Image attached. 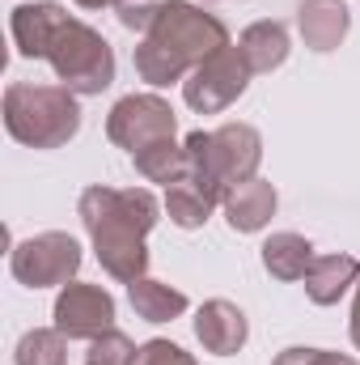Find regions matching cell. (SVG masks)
I'll list each match as a JSON object with an SVG mask.
<instances>
[{
	"mask_svg": "<svg viewBox=\"0 0 360 365\" xmlns=\"http://www.w3.org/2000/svg\"><path fill=\"white\" fill-rule=\"evenodd\" d=\"M233 38H229V26L208 13L203 4H191V0H174L162 21L136 43L132 51V64L140 73V81H149L153 90H166L174 81H186L191 68H199L208 56L225 51Z\"/></svg>",
	"mask_w": 360,
	"mask_h": 365,
	"instance_id": "2",
	"label": "cell"
},
{
	"mask_svg": "<svg viewBox=\"0 0 360 365\" xmlns=\"http://www.w3.org/2000/svg\"><path fill=\"white\" fill-rule=\"evenodd\" d=\"M127 302H132V310H136L144 323H174V319H182V314L191 310L186 293L174 289V284H166V280H157V276L132 280V284H127Z\"/></svg>",
	"mask_w": 360,
	"mask_h": 365,
	"instance_id": "18",
	"label": "cell"
},
{
	"mask_svg": "<svg viewBox=\"0 0 360 365\" xmlns=\"http://www.w3.org/2000/svg\"><path fill=\"white\" fill-rule=\"evenodd\" d=\"M136 365H199V361L182 344H174V340H144Z\"/></svg>",
	"mask_w": 360,
	"mask_h": 365,
	"instance_id": "23",
	"label": "cell"
},
{
	"mask_svg": "<svg viewBox=\"0 0 360 365\" xmlns=\"http://www.w3.org/2000/svg\"><path fill=\"white\" fill-rule=\"evenodd\" d=\"M309 365H356V357H352V353H331V349H314Z\"/></svg>",
	"mask_w": 360,
	"mask_h": 365,
	"instance_id": "24",
	"label": "cell"
},
{
	"mask_svg": "<svg viewBox=\"0 0 360 365\" xmlns=\"http://www.w3.org/2000/svg\"><path fill=\"white\" fill-rule=\"evenodd\" d=\"M85 255H81V242L64 230H47V234H34L26 242H17L9 251V268L13 280L26 284V289H64L73 284L81 272Z\"/></svg>",
	"mask_w": 360,
	"mask_h": 365,
	"instance_id": "6",
	"label": "cell"
},
{
	"mask_svg": "<svg viewBox=\"0 0 360 365\" xmlns=\"http://www.w3.org/2000/svg\"><path fill=\"white\" fill-rule=\"evenodd\" d=\"M174 132H179V115L162 93H127L106 115V136L110 145L127 149V158L153 140H170Z\"/></svg>",
	"mask_w": 360,
	"mask_h": 365,
	"instance_id": "8",
	"label": "cell"
},
{
	"mask_svg": "<svg viewBox=\"0 0 360 365\" xmlns=\"http://www.w3.org/2000/svg\"><path fill=\"white\" fill-rule=\"evenodd\" d=\"M13 365H68V336L60 327H34L17 340Z\"/></svg>",
	"mask_w": 360,
	"mask_h": 365,
	"instance_id": "20",
	"label": "cell"
},
{
	"mask_svg": "<svg viewBox=\"0 0 360 365\" xmlns=\"http://www.w3.org/2000/svg\"><path fill=\"white\" fill-rule=\"evenodd\" d=\"M275 208H280V191L268 179H259V175L238 182V187H229L225 204H221V212H225V221H229L233 234H259V230H268Z\"/></svg>",
	"mask_w": 360,
	"mask_h": 365,
	"instance_id": "12",
	"label": "cell"
},
{
	"mask_svg": "<svg viewBox=\"0 0 360 365\" xmlns=\"http://www.w3.org/2000/svg\"><path fill=\"white\" fill-rule=\"evenodd\" d=\"M356 280H360L356 255H318L305 272V297L314 306H335L348 289H356Z\"/></svg>",
	"mask_w": 360,
	"mask_h": 365,
	"instance_id": "15",
	"label": "cell"
},
{
	"mask_svg": "<svg viewBox=\"0 0 360 365\" xmlns=\"http://www.w3.org/2000/svg\"><path fill=\"white\" fill-rule=\"evenodd\" d=\"M136 357H140V344L132 336H123L119 327L93 336L85 349V365H136Z\"/></svg>",
	"mask_w": 360,
	"mask_h": 365,
	"instance_id": "21",
	"label": "cell"
},
{
	"mask_svg": "<svg viewBox=\"0 0 360 365\" xmlns=\"http://www.w3.org/2000/svg\"><path fill=\"white\" fill-rule=\"evenodd\" d=\"M259 259H263V268H268V276H275V280H305V272H309V264L318 259L314 255V242L305 238V234H292V230H280V234H271L268 242L259 247Z\"/></svg>",
	"mask_w": 360,
	"mask_h": 365,
	"instance_id": "17",
	"label": "cell"
},
{
	"mask_svg": "<svg viewBox=\"0 0 360 365\" xmlns=\"http://www.w3.org/2000/svg\"><path fill=\"white\" fill-rule=\"evenodd\" d=\"M191 327H195L199 349L212 353V357H233V353H242L246 340H250V323H246L242 306H233L229 297H208V302L195 310V323H191Z\"/></svg>",
	"mask_w": 360,
	"mask_h": 365,
	"instance_id": "11",
	"label": "cell"
},
{
	"mask_svg": "<svg viewBox=\"0 0 360 365\" xmlns=\"http://www.w3.org/2000/svg\"><path fill=\"white\" fill-rule=\"evenodd\" d=\"M51 319L55 327L68 336V340H85L110 331L115 327V297L110 289L102 284H85V280H73L55 293V306H51Z\"/></svg>",
	"mask_w": 360,
	"mask_h": 365,
	"instance_id": "9",
	"label": "cell"
},
{
	"mask_svg": "<svg viewBox=\"0 0 360 365\" xmlns=\"http://www.w3.org/2000/svg\"><path fill=\"white\" fill-rule=\"evenodd\" d=\"M309 357H314V349H301V344H292V349H284V353H280L271 365H309Z\"/></svg>",
	"mask_w": 360,
	"mask_h": 365,
	"instance_id": "25",
	"label": "cell"
},
{
	"mask_svg": "<svg viewBox=\"0 0 360 365\" xmlns=\"http://www.w3.org/2000/svg\"><path fill=\"white\" fill-rule=\"evenodd\" d=\"M182 149H186V170L212 182L216 191L255 179L263 162V136L255 123H221L216 132H191Z\"/></svg>",
	"mask_w": 360,
	"mask_h": 365,
	"instance_id": "4",
	"label": "cell"
},
{
	"mask_svg": "<svg viewBox=\"0 0 360 365\" xmlns=\"http://www.w3.org/2000/svg\"><path fill=\"white\" fill-rule=\"evenodd\" d=\"M348 336H352V349L360 353V280H356V297H352V319H348Z\"/></svg>",
	"mask_w": 360,
	"mask_h": 365,
	"instance_id": "26",
	"label": "cell"
},
{
	"mask_svg": "<svg viewBox=\"0 0 360 365\" xmlns=\"http://www.w3.org/2000/svg\"><path fill=\"white\" fill-rule=\"evenodd\" d=\"M157 195L149 187H106L93 182L77 200V217L85 225L93 242V255L102 264V272L119 284H132L140 276H149V230L162 221Z\"/></svg>",
	"mask_w": 360,
	"mask_h": 365,
	"instance_id": "1",
	"label": "cell"
},
{
	"mask_svg": "<svg viewBox=\"0 0 360 365\" xmlns=\"http://www.w3.org/2000/svg\"><path fill=\"white\" fill-rule=\"evenodd\" d=\"M352 30V9L344 0H301L297 4V34L309 51H335Z\"/></svg>",
	"mask_w": 360,
	"mask_h": 365,
	"instance_id": "13",
	"label": "cell"
},
{
	"mask_svg": "<svg viewBox=\"0 0 360 365\" xmlns=\"http://www.w3.org/2000/svg\"><path fill=\"white\" fill-rule=\"evenodd\" d=\"M73 4H81V9H115L119 0H73Z\"/></svg>",
	"mask_w": 360,
	"mask_h": 365,
	"instance_id": "27",
	"label": "cell"
},
{
	"mask_svg": "<svg viewBox=\"0 0 360 365\" xmlns=\"http://www.w3.org/2000/svg\"><path fill=\"white\" fill-rule=\"evenodd\" d=\"M47 64H51L55 81L68 86L77 98H97L102 90L115 86V47L102 38V30H93L81 17H73L60 30Z\"/></svg>",
	"mask_w": 360,
	"mask_h": 365,
	"instance_id": "5",
	"label": "cell"
},
{
	"mask_svg": "<svg viewBox=\"0 0 360 365\" xmlns=\"http://www.w3.org/2000/svg\"><path fill=\"white\" fill-rule=\"evenodd\" d=\"M132 162H136V175H140V179L144 182H162V187H170V182H179L182 175H186V149H182L174 136L136 149Z\"/></svg>",
	"mask_w": 360,
	"mask_h": 365,
	"instance_id": "19",
	"label": "cell"
},
{
	"mask_svg": "<svg viewBox=\"0 0 360 365\" xmlns=\"http://www.w3.org/2000/svg\"><path fill=\"white\" fill-rule=\"evenodd\" d=\"M225 204V191H216L212 182H203L199 175H182L179 182L166 187V212L179 230H203L208 217Z\"/></svg>",
	"mask_w": 360,
	"mask_h": 365,
	"instance_id": "14",
	"label": "cell"
},
{
	"mask_svg": "<svg viewBox=\"0 0 360 365\" xmlns=\"http://www.w3.org/2000/svg\"><path fill=\"white\" fill-rule=\"evenodd\" d=\"M174 0H119L115 4V17H119V26L123 30H132V34H149L157 21H162V13L170 9Z\"/></svg>",
	"mask_w": 360,
	"mask_h": 365,
	"instance_id": "22",
	"label": "cell"
},
{
	"mask_svg": "<svg viewBox=\"0 0 360 365\" xmlns=\"http://www.w3.org/2000/svg\"><path fill=\"white\" fill-rule=\"evenodd\" d=\"M238 51H242V60L250 64L255 77L259 73H275L288 60V51H292L288 26L284 21H255V26H246L238 34Z\"/></svg>",
	"mask_w": 360,
	"mask_h": 365,
	"instance_id": "16",
	"label": "cell"
},
{
	"mask_svg": "<svg viewBox=\"0 0 360 365\" xmlns=\"http://www.w3.org/2000/svg\"><path fill=\"white\" fill-rule=\"evenodd\" d=\"M73 21V13L55 0H30V4H17L9 13V30H13V47L21 60H47L60 30Z\"/></svg>",
	"mask_w": 360,
	"mask_h": 365,
	"instance_id": "10",
	"label": "cell"
},
{
	"mask_svg": "<svg viewBox=\"0 0 360 365\" xmlns=\"http://www.w3.org/2000/svg\"><path fill=\"white\" fill-rule=\"evenodd\" d=\"M250 64L242 60V51H238V43H229L225 51H216V56H208L199 68H191V77L182 81V102L195 110V115H221V110H229L246 86H250Z\"/></svg>",
	"mask_w": 360,
	"mask_h": 365,
	"instance_id": "7",
	"label": "cell"
},
{
	"mask_svg": "<svg viewBox=\"0 0 360 365\" xmlns=\"http://www.w3.org/2000/svg\"><path fill=\"white\" fill-rule=\"evenodd\" d=\"M4 128L26 149H64L81 132V98L68 86L13 81L4 90Z\"/></svg>",
	"mask_w": 360,
	"mask_h": 365,
	"instance_id": "3",
	"label": "cell"
}]
</instances>
